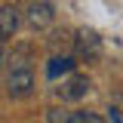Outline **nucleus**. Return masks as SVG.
<instances>
[{
    "label": "nucleus",
    "instance_id": "nucleus-1",
    "mask_svg": "<svg viewBox=\"0 0 123 123\" xmlns=\"http://www.w3.org/2000/svg\"><path fill=\"white\" fill-rule=\"evenodd\" d=\"M34 92V71L28 65H12L6 77V95L9 98H28Z\"/></svg>",
    "mask_w": 123,
    "mask_h": 123
},
{
    "label": "nucleus",
    "instance_id": "nucleus-2",
    "mask_svg": "<svg viewBox=\"0 0 123 123\" xmlns=\"http://www.w3.org/2000/svg\"><path fill=\"white\" fill-rule=\"evenodd\" d=\"M74 46H77V55L80 59H95L98 49H102V40H98V34L92 28H80L77 37H74Z\"/></svg>",
    "mask_w": 123,
    "mask_h": 123
},
{
    "label": "nucleus",
    "instance_id": "nucleus-3",
    "mask_svg": "<svg viewBox=\"0 0 123 123\" xmlns=\"http://www.w3.org/2000/svg\"><path fill=\"white\" fill-rule=\"evenodd\" d=\"M52 18H55V12H52V3H46V0H40V3H31L28 6V25L34 31H43L52 25Z\"/></svg>",
    "mask_w": 123,
    "mask_h": 123
},
{
    "label": "nucleus",
    "instance_id": "nucleus-4",
    "mask_svg": "<svg viewBox=\"0 0 123 123\" xmlns=\"http://www.w3.org/2000/svg\"><path fill=\"white\" fill-rule=\"evenodd\" d=\"M86 92H89V80H86V77H80V74L68 77V80L59 86V95L65 98V102H77V98H83Z\"/></svg>",
    "mask_w": 123,
    "mask_h": 123
},
{
    "label": "nucleus",
    "instance_id": "nucleus-5",
    "mask_svg": "<svg viewBox=\"0 0 123 123\" xmlns=\"http://www.w3.org/2000/svg\"><path fill=\"white\" fill-rule=\"evenodd\" d=\"M18 9H15L12 3L9 6H0V40H9L15 31H18Z\"/></svg>",
    "mask_w": 123,
    "mask_h": 123
},
{
    "label": "nucleus",
    "instance_id": "nucleus-6",
    "mask_svg": "<svg viewBox=\"0 0 123 123\" xmlns=\"http://www.w3.org/2000/svg\"><path fill=\"white\" fill-rule=\"evenodd\" d=\"M46 123H83V111H71V108H49L46 111Z\"/></svg>",
    "mask_w": 123,
    "mask_h": 123
},
{
    "label": "nucleus",
    "instance_id": "nucleus-7",
    "mask_svg": "<svg viewBox=\"0 0 123 123\" xmlns=\"http://www.w3.org/2000/svg\"><path fill=\"white\" fill-rule=\"evenodd\" d=\"M71 71H74V59L71 55H52L49 65H46V77L49 80H55L59 74H71Z\"/></svg>",
    "mask_w": 123,
    "mask_h": 123
},
{
    "label": "nucleus",
    "instance_id": "nucleus-8",
    "mask_svg": "<svg viewBox=\"0 0 123 123\" xmlns=\"http://www.w3.org/2000/svg\"><path fill=\"white\" fill-rule=\"evenodd\" d=\"M83 123H108V120L98 117V114H92V111H83Z\"/></svg>",
    "mask_w": 123,
    "mask_h": 123
},
{
    "label": "nucleus",
    "instance_id": "nucleus-9",
    "mask_svg": "<svg viewBox=\"0 0 123 123\" xmlns=\"http://www.w3.org/2000/svg\"><path fill=\"white\" fill-rule=\"evenodd\" d=\"M108 120H111V123H120V111H117V108H111V114H108Z\"/></svg>",
    "mask_w": 123,
    "mask_h": 123
},
{
    "label": "nucleus",
    "instance_id": "nucleus-10",
    "mask_svg": "<svg viewBox=\"0 0 123 123\" xmlns=\"http://www.w3.org/2000/svg\"><path fill=\"white\" fill-rule=\"evenodd\" d=\"M0 62H3V49H0Z\"/></svg>",
    "mask_w": 123,
    "mask_h": 123
}]
</instances>
